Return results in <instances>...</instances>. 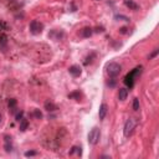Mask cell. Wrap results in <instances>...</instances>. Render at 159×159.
<instances>
[{
    "label": "cell",
    "mask_w": 159,
    "mask_h": 159,
    "mask_svg": "<svg viewBox=\"0 0 159 159\" xmlns=\"http://www.w3.org/2000/svg\"><path fill=\"white\" fill-rule=\"evenodd\" d=\"M4 30H6V24L3 21H0V32H3Z\"/></svg>",
    "instance_id": "22"
},
{
    "label": "cell",
    "mask_w": 159,
    "mask_h": 159,
    "mask_svg": "<svg viewBox=\"0 0 159 159\" xmlns=\"http://www.w3.org/2000/svg\"><path fill=\"white\" fill-rule=\"evenodd\" d=\"M158 52H159V50H158V49H155V50H154V51H153V52H152V54H150L149 58H153V57H155V56L158 55Z\"/></svg>",
    "instance_id": "26"
},
{
    "label": "cell",
    "mask_w": 159,
    "mask_h": 159,
    "mask_svg": "<svg viewBox=\"0 0 159 159\" xmlns=\"http://www.w3.org/2000/svg\"><path fill=\"white\" fill-rule=\"evenodd\" d=\"M128 97V90L127 88H119V92H118V99L119 101H124Z\"/></svg>",
    "instance_id": "13"
},
{
    "label": "cell",
    "mask_w": 159,
    "mask_h": 159,
    "mask_svg": "<svg viewBox=\"0 0 159 159\" xmlns=\"http://www.w3.org/2000/svg\"><path fill=\"white\" fill-rule=\"evenodd\" d=\"M45 109L49 111V112H55V111H57V106L52 101H46L45 102Z\"/></svg>",
    "instance_id": "12"
},
{
    "label": "cell",
    "mask_w": 159,
    "mask_h": 159,
    "mask_svg": "<svg viewBox=\"0 0 159 159\" xmlns=\"http://www.w3.org/2000/svg\"><path fill=\"white\" fill-rule=\"evenodd\" d=\"M127 30H128V27H126V26H123V27H121V29H119V34H122V35H124V34H127Z\"/></svg>",
    "instance_id": "23"
},
{
    "label": "cell",
    "mask_w": 159,
    "mask_h": 159,
    "mask_svg": "<svg viewBox=\"0 0 159 159\" xmlns=\"http://www.w3.org/2000/svg\"><path fill=\"white\" fill-rule=\"evenodd\" d=\"M32 114H34L35 118H37V119H41V118H42V113L40 112V109H35Z\"/></svg>",
    "instance_id": "17"
},
{
    "label": "cell",
    "mask_w": 159,
    "mask_h": 159,
    "mask_svg": "<svg viewBox=\"0 0 159 159\" xmlns=\"http://www.w3.org/2000/svg\"><path fill=\"white\" fill-rule=\"evenodd\" d=\"M16 104H17V101H16L15 98H10V99H9L8 106H9V109H10L11 112H15V109H16Z\"/></svg>",
    "instance_id": "14"
},
{
    "label": "cell",
    "mask_w": 159,
    "mask_h": 159,
    "mask_svg": "<svg viewBox=\"0 0 159 159\" xmlns=\"http://www.w3.org/2000/svg\"><path fill=\"white\" fill-rule=\"evenodd\" d=\"M108 85H109V87H114V86H116V80H114V77H112V80H109Z\"/></svg>",
    "instance_id": "24"
},
{
    "label": "cell",
    "mask_w": 159,
    "mask_h": 159,
    "mask_svg": "<svg viewBox=\"0 0 159 159\" xmlns=\"http://www.w3.org/2000/svg\"><path fill=\"white\" fill-rule=\"evenodd\" d=\"M124 5L131 10H138L139 5L137 3H134V0H124Z\"/></svg>",
    "instance_id": "11"
},
{
    "label": "cell",
    "mask_w": 159,
    "mask_h": 159,
    "mask_svg": "<svg viewBox=\"0 0 159 159\" xmlns=\"http://www.w3.org/2000/svg\"><path fill=\"white\" fill-rule=\"evenodd\" d=\"M29 29H30V32L32 35H39V34L42 32V30H44V24H42V22H40L39 20H32L30 22Z\"/></svg>",
    "instance_id": "5"
},
{
    "label": "cell",
    "mask_w": 159,
    "mask_h": 159,
    "mask_svg": "<svg viewBox=\"0 0 159 159\" xmlns=\"http://www.w3.org/2000/svg\"><path fill=\"white\" fill-rule=\"evenodd\" d=\"M135 127H137V119L135 118H129L127 119L126 124H124V128H123V133H124V137H131L133 134Z\"/></svg>",
    "instance_id": "3"
},
{
    "label": "cell",
    "mask_w": 159,
    "mask_h": 159,
    "mask_svg": "<svg viewBox=\"0 0 159 159\" xmlns=\"http://www.w3.org/2000/svg\"><path fill=\"white\" fill-rule=\"evenodd\" d=\"M99 138H101V131L99 128L95 127L91 129V132L88 133V143L92 145H96L99 142Z\"/></svg>",
    "instance_id": "4"
},
{
    "label": "cell",
    "mask_w": 159,
    "mask_h": 159,
    "mask_svg": "<svg viewBox=\"0 0 159 159\" xmlns=\"http://www.w3.org/2000/svg\"><path fill=\"white\" fill-rule=\"evenodd\" d=\"M142 70H143V67L142 66H138V67H135L134 70H132L129 73H127L126 75V77H124V85L127 86V87H129V88H133V86H134V82H135V78L138 77V76L142 73Z\"/></svg>",
    "instance_id": "1"
},
{
    "label": "cell",
    "mask_w": 159,
    "mask_h": 159,
    "mask_svg": "<svg viewBox=\"0 0 159 159\" xmlns=\"http://www.w3.org/2000/svg\"><path fill=\"white\" fill-rule=\"evenodd\" d=\"M104 30H103V27L101 26V27H96V32H103Z\"/></svg>",
    "instance_id": "27"
},
{
    "label": "cell",
    "mask_w": 159,
    "mask_h": 159,
    "mask_svg": "<svg viewBox=\"0 0 159 159\" xmlns=\"http://www.w3.org/2000/svg\"><path fill=\"white\" fill-rule=\"evenodd\" d=\"M0 122H1V114H0Z\"/></svg>",
    "instance_id": "28"
},
{
    "label": "cell",
    "mask_w": 159,
    "mask_h": 159,
    "mask_svg": "<svg viewBox=\"0 0 159 159\" xmlns=\"http://www.w3.org/2000/svg\"><path fill=\"white\" fill-rule=\"evenodd\" d=\"M133 109L134 111H138L139 109V99L138 98H134L133 99Z\"/></svg>",
    "instance_id": "19"
},
{
    "label": "cell",
    "mask_w": 159,
    "mask_h": 159,
    "mask_svg": "<svg viewBox=\"0 0 159 159\" xmlns=\"http://www.w3.org/2000/svg\"><path fill=\"white\" fill-rule=\"evenodd\" d=\"M22 118H24V112H22V111L17 112V113H16V116H15V119H16L17 122H20Z\"/></svg>",
    "instance_id": "18"
},
{
    "label": "cell",
    "mask_w": 159,
    "mask_h": 159,
    "mask_svg": "<svg viewBox=\"0 0 159 159\" xmlns=\"http://www.w3.org/2000/svg\"><path fill=\"white\" fill-rule=\"evenodd\" d=\"M5 144H4V149L5 152H11L13 150V142H11V137H9V135H5Z\"/></svg>",
    "instance_id": "9"
},
{
    "label": "cell",
    "mask_w": 159,
    "mask_h": 159,
    "mask_svg": "<svg viewBox=\"0 0 159 159\" xmlns=\"http://www.w3.org/2000/svg\"><path fill=\"white\" fill-rule=\"evenodd\" d=\"M27 127H29V121L22 118V119L20 121V131H21V132H25L26 129H27Z\"/></svg>",
    "instance_id": "15"
},
{
    "label": "cell",
    "mask_w": 159,
    "mask_h": 159,
    "mask_svg": "<svg viewBox=\"0 0 159 159\" xmlns=\"http://www.w3.org/2000/svg\"><path fill=\"white\" fill-rule=\"evenodd\" d=\"M92 34H93V29H91V27H83V29L81 30V36L85 37V39L91 37Z\"/></svg>",
    "instance_id": "10"
},
{
    "label": "cell",
    "mask_w": 159,
    "mask_h": 159,
    "mask_svg": "<svg viewBox=\"0 0 159 159\" xmlns=\"http://www.w3.org/2000/svg\"><path fill=\"white\" fill-rule=\"evenodd\" d=\"M81 97H82V95H81L80 91H75V92H72V93H70V95H68V98H75L76 101H80Z\"/></svg>",
    "instance_id": "16"
},
{
    "label": "cell",
    "mask_w": 159,
    "mask_h": 159,
    "mask_svg": "<svg viewBox=\"0 0 159 159\" xmlns=\"http://www.w3.org/2000/svg\"><path fill=\"white\" fill-rule=\"evenodd\" d=\"M107 112H108V106L106 103H102L99 106V111H98V116H99V119H104L106 116H107Z\"/></svg>",
    "instance_id": "7"
},
{
    "label": "cell",
    "mask_w": 159,
    "mask_h": 159,
    "mask_svg": "<svg viewBox=\"0 0 159 159\" xmlns=\"http://www.w3.org/2000/svg\"><path fill=\"white\" fill-rule=\"evenodd\" d=\"M63 36H65V34H63V31H61V30H51V31L49 32V37L52 39V40H56V41L61 40Z\"/></svg>",
    "instance_id": "6"
},
{
    "label": "cell",
    "mask_w": 159,
    "mask_h": 159,
    "mask_svg": "<svg viewBox=\"0 0 159 159\" xmlns=\"http://www.w3.org/2000/svg\"><path fill=\"white\" fill-rule=\"evenodd\" d=\"M95 56H96L95 54H91L90 56H88V57L86 58V61H85V65H88V63H91V62H92V58L95 57Z\"/></svg>",
    "instance_id": "21"
},
{
    "label": "cell",
    "mask_w": 159,
    "mask_h": 159,
    "mask_svg": "<svg viewBox=\"0 0 159 159\" xmlns=\"http://www.w3.org/2000/svg\"><path fill=\"white\" fill-rule=\"evenodd\" d=\"M34 155H37V152H35V150L25 152V157H34Z\"/></svg>",
    "instance_id": "20"
},
{
    "label": "cell",
    "mask_w": 159,
    "mask_h": 159,
    "mask_svg": "<svg viewBox=\"0 0 159 159\" xmlns=\"http://www.w3.org/2000/svg\"><path fill=\"white\" fill-rule=\"evenodd\" d=\"M68 72L71 73L73 77H78V76L81 75V72H82V70H81L80 66H77V65H72V66H70Z\"/></svg>",
    "instance_id": "8"
},
{
    "label": "cell",
    "mask_w": 159,
    "mask_h": 159,
    "mask_svg": "<svg viewBox=\"0 0 159 159\" xmlns=\"http://www.w3.org/2000/svg\"><path fill=\"white\" fill-rule=\"evenodd\" d=\"M106 70H107V73L109 75V77H117L122 71V66L117 62H109L106 66Z\"/></svg>",
    "instance_id": "2"
},
{
    "label": "cell",
    "mask_w": 159,
    "mask_h": 159,
    "mask_svg": "<svg viewBox=\"0 0 159 159\" xmlns=\"http://www.w3.org/2000/svg\"><path fill=\"white\" fill-rule=\"evenodd\" d=\"M116 19H118V20H119V19H123L124 21H129L128 17H127V16H123V15H117V16H116Z\"/></svg>",
    "instance_id": "25"
}]
</instances>
